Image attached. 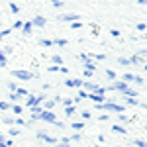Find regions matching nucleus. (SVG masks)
Masks as SVG:
<instances>
[{"label":"nucleus","instance_id":"nucleus-1","mask_svg":"<svg viewBox=\"0 0 147 147\" xmlns=\"http://www.w3.org/2000/svg\"><path fill=\"white\" fill-rule=\"evenodd\" d=\"M102 110H108V112H116V114L125 112V108L122 106V104H118V102H110V100H106L104 104H102Z\"/></svg>","mask_w":147,"mask_h":147},{"label":"nucleus","instance_id":"nucleus-2","mask_svg":"<svg viewBox=\"0 0 147 147\" xmlns=\"http://www.w3.org/2000/svg\"><path fill=\"white\" fill-rule=\"evenodd\" d=\"M12 75H14L16 79H20V80H32L34 79V73H32V71H26V69H14Z\"/></svg>","mask_w":147,"mask_h":147},{"label":"nucleus","instance_id":"nucleus-3","mask_svg":"<svg viewBox=\"0 0 147 147\" xmlns=\"http://www.w3.org/2000/svg\"><path fill=\"white\" fill-rule=\"evenodd\" d=\"M57 120H59V118L55 116V112H45V110H43V112L37 116V122H45V124H55Z\"/></svg>","mask_w":147,"mask_h":147},{"label":"nucleus","instance_id":"nucleus-4","mask_svg":"<svg viewBox=\"0 0 147 147\" xmlns=\"http://www.w3.org/2000/svg\"><path fill=\"white\" fill-rule=\"evenodd\" d=\"M79 14H75V12H67V14H61L59 16V22H65V24H75L79 22Z\"/></svg>","mask_w":147,"mask_h":147},{"label":"nucleus","instance_id":"nucleus-5","mask_svg":"<svg viewBox=\"0 0 147 147\" xmlns=\"http://www.w3.org/2000/svg\"><path fill=\"white\" fill-rule=\"evenodd\" d=\"M127 61H129V67H141V71H145V59H139L137 55H131L127 57Z\"/></svg>","mask_w":147,"mask_h":147},{"label":"nucleus","instance_id":"nucleus-6","mask_svg":"<svg viewBox=\"0 0 147 147\" xmlns=\"http://www.w3.org/2000/svg\"><path fill=\"white\" fill-rule=\"evenodd\" d=\"M22 35L24 37H32V34H34V26H32V22H24V26H22Z\"/></svg>","mask_w":147,"mask_h":147},{"label":"nucleus","instance_id":"nucleus-7","mask_svg":"<svg viewBox=\"0 0 147 147\" xmlns=\"http://www.w3.org/2000/svg\"><path fill=\"white\" fill-rule=\"evenodd\" d=\"M65 86H69V88H80L82 86V79H67L65 80Z\"/></svg>","mask_w":147,"mask_h":147},{"label":"nucleus","instance_id":"nucleus-8","mask_svg":"<svg viewBox=\"0 0 147 147\" xmlns=\"http://www.w3.org/2000/svg\"><path fill=\"white\" fill-rule=\"evenodd\" d=\"M88 100H92L94 104H104L108 100V96H104V94H88Z\"/></svg>","mask_w":147,"mask_h":147},{"label":"nucleus","instance_id":"nucleus-9","mask_svg":"<svg viewBox=\"0 0 147 147\" xmlns=\"http://www.w3.org/2000/svg\"><path fill=\"white\" fill-rule=\"evenodd\" d=\"M47 20L43 18V16H35V18H32V26H35V28H45Z\"/></svg>","mask_w":147,"mask_h":147},{"label":"nucleus","instance_id":"nucleus-10","mask_svg":"<svg viewBox=\"0 0 147 147\" xmlns=\"http://www.w3.org/2000/svg\"><path fill=\"white\" fill-rule=\"evenodd\" d=\"M82 67H84V71H88V73H94V71H96V63H94L92 59H86Z\"/></svg>","mask_w":147,"mask_h":147},{"label":"nucleus","instance_id":"nucleus-11","mask_svg":"<svg viewBox=\"0 0 147 147\" xmlns=\"http://www.w3.org/2000/svg\"><path fill=\"white\" fill-rule=\"evenodd\" d=\"M41 108H43L45 112H53V108H55V102L51 100V98H47V100L41 104Z\"/></svg>","mask_w":147,"mask_h":147},{"label":"nucleus","instance_id":"nucleus-12","mask_svg":"<svg viewBox=\"0 0 147 147\" xmlns=\"http://www.w3.org/2000/svg\"><path fill=\"white\" fill-rule=\"evenodd\" d=\"M112 131L114 134H118V136H125L127 134V129H125L122 124H116V125H112Z\"/></svg>","mask_w":147,"mask_h":147},{"label":"nucleus","instance_id":"nucleus-13","mask_svg":"<svg viewBox=\"0 0 147 147\" xmlns=\"http://www.w3.org/2000/svg\"><path fill=\"white\" fill-rule=\"evenodd\" d=\"M10 110L14 112V116H16V118H20V116L24 114V108L20 106V104H12V106H10Z\"/></svg>","mask_w":147,"mask_h":147},{"label":"nucleus","instance_id":"nucleus-14","mask_svg":"<svg viewBox=\"0 0 147 147\" xmlns=\"http://www.w3.org/2000/svg\"><path fill=\"white\" fill-rule=\"evenodd\" d=\"M122 96H125V98H136V96H139V90H136V88H127Z\"/></svg>","mask_w":147,"mask_h":147},{"label":"nucleus","instance_id":"nucleus-15","mask_svg":"<svg viewBox=\"0 0 147 147\" xmlns=\"http://www.w3.org/2000/svg\"><path fill=\"white\" fill-rule=\"evenodd\" d=\"M28 110H30V116H32V118H37L39 114L43 112V108H41V106H34V108H28Z\"/></svg>","mask_w":147,"mask_h":147},{"label":"nucleus","instance_id":"nucleus-16","mask_svg":"<svg viewBox=\"0 0 147 147\" xmlns=\"http://www.w3.org/2000/svg\"><path fill=\"white\" fill-rule=\"evenodd\" d=\"M53 41V45H57V47H67V39H63V37H55V39H51Z\"/></svg>","mask_w":147,"mask_h":147},{"label":"nucleus","instance_id":"nucleus-17","mask_svg":"<svg viewBox=\"0 0 147 147\" xmlns=\"http://www.w3.org/2000/svg\"><path fill=\"white\" fill-rule=\"evenodd\" d=\"M131 82H136L137 86H145V77H141V75H134V80Z\"/></svg>","mask_w":147,"mask_h":147},{"label":"nucleus","instance_id":"nucleus-18","mask_svg":"<svg viewBox=\"0 0 147 147\" xmlns=\"http://www.w3.org/2000/svg\"><path fill=\"white\" fill-rule=\"evenodd\" d=\"M71 127L75 129V134H79V131H82V129H84V122H73V124H71Z\"/></svg>","mask_w":147,"mask_h":147},{"label":"nucleus","instance_id":"nucleus-19","mask_svg":"<svg viewBox=\"0 0 147 147\" xmlns=\"http://www.w3.org/2000/svg\"><path fill=\"white\" fill-rule=\"evenodd\" d=\"M0 120H2V124H6V125H14V120H16V118H14V116H8V114H6V116H2Z\"/></svg>","mask_w":147,"mask_h":147},{"label":"nucleus","instance_id":"nucleus-20","mask_svg":"<svg viewBox=\"0 0 147 147\" xmlns=\"http://www.w3.org/2000/svg\"><path fill=\"white\" fill-rule=\"evenodd\" d=\"M51 63H55V67H63V57L61 55H51Z\"/></svg>","mask_w":147,"mask_h":147},{"label":"nucleus","instance_id":"nucleus-21","mask_svg":"<svg viewBox=\"0 0 147 147\" xmlns=\"http://www.w3.org/2000/svg\"><path fill=\"white\" fill-rule=\"evenodd\" d=\"M18 100H20V96H18L16 92H8V100H6V102H10V104H18Z\"/></svg>","mask_w":147,"mask_h":147},{"label":"nucleus","instance_id":"nucleus-22","mask_svg":"<svg viewBox=\"0 0 147 147\" xmlns=\"http://www.w3.org/2000/svg\"><path fill=\"white\" fill-rule=\"evenodd\" d=\"M122 100H124L127 106H139V100H137V98H125V96H122Z\"/></svg>","mask_w":147,"mask_h":147},{"label":"nucleus","instance_id":"nucleus-23","mask_svg":"<svg viewBox=\"0 0 147 147\" xmlns=\"http://www.w3.org/2000/svg\"><path fill=\"white\" fill-rule=\"evenodd\" d=\"M55 147H73V145H71L69 137H63L61 141H57V143H55Z\"/></svg>","mask_w":147,"mask_h":147},{"label":"nucleus","instance_id":"nucleus-24","mask_svg":"<svg viewBox=\"0 0 147 147\" xmlns=\"http://www.w3.org/2000/svg\"><path fill=\"white\" fill-rule=\"evenodd\" d=\"M41 143H49V145H55V143H57V137H53V136H49V134H47V136L43 137V141H41Z\"/></svg>","mask_w":147,"mask_h":147},{"label":"nucleus","instance_id":"nucleus-25","mask_svg":"<svg viewBox=\"0 0 147 147\" xmlns=\"http://www.w3.org/2000/svg\"><path fill=\"white\" fill-rule=\"evenodd\" d=\"M69 141L71 143H80L82 141V136L80 134H73V136H69Z\"/></svg>","mask_w":147,"mask_h":147},{"label":"nucleus","instance_id":"nucleus-26","mask_svg":"<svg viewBox=\"0 0 147 147\" xmlns=\"http://www.w3.org/2000/svg\"><path fill=\"white\" fill-rule=\"evenodd\" d=\"M116 63H118L120 67H129V61H127V57H118V59H116Z\"/></svg>","mask_w":147,"mask_h":147},{"label":"nucleus","instance_id":"nucleus-27","mask_svg":"<svg viewBox=\"0 0 147 147\" xmlns=\"http://www.w3.org/2000/svg\"><path fill=\"white\" fill-rule=\"evenodd\" d=\"M75 114H77V106H69V108H65V116L73 118Z\"/></svg>","mask_w":147,"mask_h":147},{"label":"nucleus","instance_id":"nucleus-28","mask_svg":"<svg viewBox=\"0 0 147 147\" xmlns=\"http://www.w3.org/2000/svg\"><path fill=\"white\" fill-rule=\"evenodd\" d=\"M10 102H6V100H0V110H2V112H10Z\"/></svg>","mask_w":147,"mask_h":147},{"label":"nucleus","instance_id":"nucleus-29","mask_svg":"<svg viewBox=\"0 0 147 147\" xmlns=\"http://www.w3.org/2000/svg\"><path fill=\"white\" fill-rule=\"evenodd\" d=\"M131 145H134V147H145V139H143V137H141V139L137 137V139L131 141Z\"/></svg>","mask_w":147,"mask_h":147},{"label":"nucleus","instance_id":"nucleus-30","mask_svg":"<svg viewBox=\"0 0 147 147\" xmlns=\"http://www.w3.org/2000/svg\"><path fill=\"white\" fill-rule=\"evenodd\" d=\"M8 10H10L12 14H18V12H20V6L14 4V2H10V4H8Z\"/></svg>","mask_w":147,"mask_h":147},{"label":"nucleus","instance_id":"nucleus-31","mask_svg":"<svg viewBox=\"0 0 147 147\" xmlns=\"http://www.w3.org/2000/svg\"><path fill=\"white\" fill-rule=\"evenodd\" d=\"M39 45H41V47H53V41L43 37V39H39Z\"/></svg>","mask_w":147,"mask_h":147},{"label":"nucleus","instance_id":"nucleus-32","mask_svg":"<svg viewBox=\"0 0 147 147\" xmlns=\"http://www.w3.org/2000/svg\"><path fill=\"white\" fill-rule=\"evenodd\" d=\"M131 80H134V75H131V73H124L122 82H125V84H127V82H131Z\"/></svg>","mask_w":147,"mask_h":147},{"label":"nucleus","instance_id":"nucleus-33","mask_svg":"<svg viewBox=\"0 0 147 147\" xmlns=\"http://www.w3.org/2000/svg\"><path fill=\"white\" fill-rule=\"evenodd\" d=\"M61 106H63V108H69V106H75V104H73V98H63V100H61Z\"/></svg>","mask_w":147,"mask_h":147},{"label":"nucleus","instance_id":"nucleus-34","mask_svg":"<svg viewBox=\"0 0 147 147\" xmlns=\"http://www.w3.org/2000/svg\"><path fill=\"white\" fill-rule=\"evenodd\" d=\"M51 6H53V8H57V10H63L65 2H61V0H53V2H51Z\"/></svg>","mask_w":147,"mask_h":147},{"label":"nucleus","instance_id":"nucleus-35","mask_svg":"<svg viewBox=\"0 0 147 147\" xmlns=\"http://www.w3.org/2000/svg\"><path fill=\"white\" fill-rule=\"evenodd\" d=\"M6 86H8V90H10V92H16V90H18V84H16V82H12V80H8V82H6Z\"/></svg>","mask_w":147,"mask_h":147},{"label":"nucleus","instance_id":"nucleus-36","mask_svg":"<svg viewBox=\"0 0 147 147\" xmlns=\"http://www.w3.org/2000/svg\"><path fill=\"white\" fill-rule=\"evenodd\" d=\"M16 94H18V96H20V98H24V96H28V94H30V92L26 90V88H22V86H18V90H16Z\"/></svg>","mask_w":147,"mask_h":147},{"label":"nucleus","instance_id":"nucleus-37","mask_svg":"<svg viewBox=\"0 0 147 147\" xmlns=\"http://www.w3.org/2000/svg\"><path fill=\"white\" fill-rule=\"evenodd\" d=\"M80 118H82V120H90V118H92L90 110H82V112H80Z\"/></svg>","mask_w":147,"mask_h":147},{"label":"nucleus","instance_id":"nucleus-38","mask_svg":"<svg viewBox=\"0 0 147 147\" xmlns=\"http://www.w3.org/2000/svg\"><path fill=\"white\" fill-rule=\"evenodd\" d=\"M8 136H10V137L20 136V129H18V127H10V129H8Z\"/></svg>","mask_w":147,"mask_h":147},{"label":"nucleus","instance_id":"nucleus-39","mask_svg":"<svg viewBox=\"0 0 147 147\" xmlns=\"http://www.w3.org/2000/svg\"><path fill=\"white\" fill-rule=\"evenodd\" d=\"M2 53H4V57H6V55H12V53H14V47H12V45H6L4 49H2Z\"/></svg>","mask_w":147,"mask_h":147},{"label":"nucleus","instance_id":"nucleus-40","mask_svg":"<svg viewBox=\"0 0 147 147\" xmlns=\"http://www.w3.org/2000/svg\"><path fill=\"white\" fill-rule=\"evenodd\" d=\"M37 124V118H30V120H26V127H34Z\"/></svg>","mask_w":147,"mask_h":147},{"label":"nucleus","instance_id":"nucleus-41","mask_svg":"<svg viewBox=\"0 0 147 147\" xmlns=\"http://www.w3.org/2000/svg\"><path fill=\"white\" fill-rule=\"evenodd\" d=\"M110 35H112L114 39H120V37H122V32H120V30H110Z\"/></svg>","mask_w":147,"mask_h":147},{"label":"nucleus","instance_id":"nucleus-42","mask_svg":"<svg viewBox=\"0 0 147 147\" xmlns=\"http://www.w3.org/2000/svg\"><path fill=\"white\" fill-rule=\"evenodd\" d=\"M106 77H108L110 80H116V73H114L112 69H106Z\"/></svg>","mask_w":147,"mask_h":147},{"label":"nucleus","instance_id":"nucleus-43","mask_svg":"<svg viewBox=\"0 0 147 147\" xmlns=\"http://www.w3.org/2000/svg\"><path fill=\"white\" fill-rule=\"evenodd\" d=\"M6 57H4V53H2V49H0V67H6Z\"/></svg>","mask_w":147,"mask_h":147},{"label":"nucleus","instance_id":"nucleus-44","mask_svg":"<svg viewBox=\"0 0 147 147\" xmlns=\"http://www.w3.org/2000/svg\"><path fill=\"white\" fill-rule=\"evenodd\" d=\"M145 30H147L145 22H139V24H137V32H141V34H143V32H145Z\"/></svg>","mask_w":147,"mask_h":147},{"label":"nucleus","instance_id":"nucleus-45","mask_svg":"<svg viewBox=\"0 0 147 147\" xmlns=\"http://www.w3.org/2000/svg\"><path fill=\"white\" fill-rule=\"evenodd\" d=\"M22 26H24L22 20H16V22H14V30H22Z\"/></svg>","mask_w":147,"mask_h":147},{"label":"nucleus","instance_id":"nucleus-46","mask_svg":"<svg viewBox=\"0 0 147 147\" xmlns=\"http://www.w3.org/2000/svg\"><path fill=\"white\" fill-rule=\"evenodd\" d=\"M77 59H79V61H82V63H84V61H86V59H88V53H80V55H77Z\"/></svg>","mask_w":147,"mask_h":147},{"label":"nucleus","instance_id":"nucleus-47","mask_svg":"<svg viewBox=\"0 0 147 147\" xmlns=\"http://www.w3.org/2000/svg\"><path fill=\"white\" fill-rule=\"evenodd\" d=\"M53 125H57L59 129H63V127H65V122H63V120H57V122H55Z\"/></svg>","mask_w":147,"mask_h":147},{"label":"nucleus","instance_id":"nucleus-48","mask_svg":"<svg viewBox=\"0 0 147 147\" xmlns=\"http://www.w3.org/2000/svg\"><path fill=\"white\" fill-rule=\"evenodd\" d=\"M47 71H49V73H59V67H55V65H49V67H47Z\"/></svg>","mask_w":147,"mask_h":147},{"label":"nucleus","instance_id":"nucleus-49","mask_svg":"<svg viewBox=\"0 0 147 147\" xmlns=\"http://www.w3.org/2000/svg\"><path fill=\"white\" fill-rule=\"evenodd\" d=\"M118 120H120V122H127V116H125V114H118Z\"/></svg>","mask_w":147,"mask_h":147},{"label":"nucleus","instance_id":"nucleus-50","mask_svg":"<svg viewBox=\"0 0 147 147\" xmlns=\"http://www.w3.org/2000/svg\"><path fill=\"white\" fill-rule=\"evenodd\" d=\"M71 28H73V30H80V28H82V24H80V22H75V24H71Z\"/></svg>","mask_w":147,"mask_h":147},{"label":"nucleus","instance_id":"nucleus-51","mask_svg":"<svg viewBox=\"0 0 147 147\" xmlns=\"http://www.w3.org/2000/svg\"><path fill=\"white\" fill-rule=\"evenodd\" d=\"M0 34H2V37H6V35H10V34H12V30H10V28H8V30H2Z\"/></svg>","mask_w":147,"mask_h":147},{"label":"nucleus","instance_id":"nucleus-52","mask_svg":"<svg viewBox=\"0 0 147 147\" xmlns=\"http://www.w3.org/2000/svg\"><path fill=\"white\" fill-rule=\"evenodd\" d=\"M4 147H14V141H12V139H6V141H4Z\"/></svg>","mask_w":147,"mask_h":147},{"label":"nucleus","instance_id":"nucleus-53","mask_svg":"<svg viewBox=\"0 0 147 147\" xmlns=\"http://www.w3.org/2000/svg\"><path fill=\"white\" fill-rule=\"evenodd\" d=\"M59 73H63V75H67V73H69V69L65 67V65H63V67H59Z\"/></svg>","mask_w":147,"mask_h":147},{"label":"nucleus","instance_id":"nucleus-54","mask_svg":"<svg viewBox=\"0 0 147 147\" xmlns=\"http://www.w3.org/2000/svg\"><path fill=\"white\" fill-rule=\"evenodd\" d=\"M92 35H98V26H92Z\"/></svg>","mask_w":147,"mask_h":147},{"label":"nucleus","instance_id":"nucleus-55","mask_svg":"<svg viewBox=\"0 0 147 147\" xmlns=\"http://www.w3.org/2000/svg\"><path fill=\"white\" fill-rule=\"evenodd\" d=\"M98 120H100V122H108V116H106V114H102V116L98 118Z\"/></svg>","mask_w":147,"mask_h":147},{"label":"nucleus","instance_id":"nucleus-56","mask_svg":"<svg viewBox=\"0 0 147 147\" xmlns=\"http://www.w3.org/2000/svg\"><path fill=\"white\" fill-rule=\"evenodd\" d=\"M96 139H98L100 143H104V141H106V137H104V136H98V137H96ZM100 143H98V145H100Z\"/></svg>","mask_w":147,"mask_h":147},{"label":"nucleus","instance_id":"nucleus-57","mask_svg":"<svg viewBox=\"0 0 147 147\" xmlns=\"http://www.w3.org/2000/svg\"><path fill=\"white\" fill-rule=\"evenodd\" d=\"M4 141H6V136H4V134H0V143H4Z\"/></svg>","mask_w":147,"mask_h":147},{"label":"nucleus","instance_id":"nucleus-58","mask_svg":"<svg viewBox=\"0 0 147 147\" xmlns=\"http://www.w3.org/2000/svg\"><path fill=\"white\" fill-rule=\"evenodd\" d=\"M2 39H4V37H2V34H0V41H2Z\"/></svg>","mask_w":147,"mask_h":147},{"label":"nucleus","instance_id":"nucleus-59","mask_svg":"<svg viewBox=\"0 0 147 147\" xmlns=\"http://www.w3.org/2000/svg\"><path fill=\"white\" fill-rule=\"evenodd\" d=\"M94 147H102V145H98V143H96V145H94Z\"/></svg>","mask_w":147,"mask_h":147},{"label":"nucleus","instance_id":"nucleus-60","mask_svg":"<svg viewBox=\"0 0 147 147\" xmlns=\"http://www.w3.org/2000/svg\"><path fill=\"white\" fill-rule=\"evenodd\" d=\"M0 147H4V143H0Z\"/></svg>","mask_w":147,"mask_h":147}]
</instances>
